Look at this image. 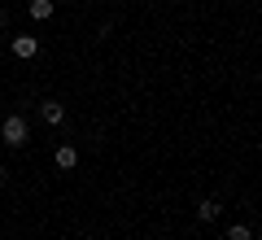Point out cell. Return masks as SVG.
I'll return each mask as SVG.
<instances>
[{"mask_svg":"<svg viewBox=\"0 0 262 240\" xmlns=\"http://www.w3.org/2000/svg\"><path fill=\"white\" fill-rule=\"evenodd\" d=\"M0 140H5L9 148H22V144L31 140V131H27V118H22V114H9V118L0 122Z\"/></svg>","mask_w":262,"mask_h":240,"instance_id":"6da1fadb","label":"cell"},{"mask_svg":"<svg viewBox=\"0 0 262 240\" xmlns=\"http://www.w3.org/2000/svg\"><path fill=\"white\" fill-rule=\"evenodd\" d=\"M9 53L22 57V61H31V57L39 53V39H35V35H13V39H9Z\"/></svg>","mask_w":262,"mask_h":240,"instance_id":"7a4b0ae2","label":"cell"},{"mask_svg":"<svg viewBox=\"0 0 262 240\" xmlns=\"http://www.w3.org/2000/svg\"><path fill=\"white\" fill-rule=\"evenodd\" d=\"M39 118H44L48 127H61V118H66V105H61V101H44V105H39Z\"/></svg>","mask_w":262,"mask_h":240,"instance_id":"3957f363","label":"cell"},{"mask_svg":"<svg viewBox=\"0 0 262 240\" xmlns=\"http://www.w3.org/2000/svg\"><path fill=\"white\" fill-rule=\"evenodd\" d=\"M53 162H57V170H75V166H79V153H75L70 144H57Z\"/></svg>","mask_w":262,"mask_h":240,"instance_id":"277c9868","label":"cell"},{"mask_svg":"<svg viewBox=\"0 0 262 240\" xmlns=\"http://www.w3.org/2000/svg\"><path fill=\"white\" fill-rule=\"evenodd\" d=\"M27 13H31L35 22H48V18H53V0H31Z\"/></svg>","mask_w":262,"mask_h":240,"instance_id":"5b68a950","label":"cell"},{"mask_svg":"<svg viewBox=\"0 0 262 240\" xmlns=\"http://www.w3.org/2000/svg\"><path fill=\"white\" fill-rule=\"evenodd\" d=\"M219 214H223V205H219V201H201V205H196V219H201V223H214Z\"/></svg>","mask_w":262,"mask_h":240,"instance_id":"8992f818","label":"cell"},{"mask_svg":"<svg viewBox=\"0 0 262 240\" xmlns=\"http://www.w3.org/2000/svg\"><path fill=\"white\" fill-rule=\"evenodd\" d=\"M227 240H253V227H245V223H232V227H227Z\"/></svg>","mask_w":262,"mask_h":240,"instance_id":"52a82bcc","label":"cell"}]
</instances>
